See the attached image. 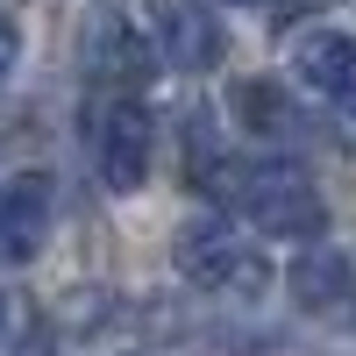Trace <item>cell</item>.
<instances>
[{"label":"cell","instance_id":"1","mask_svg":"<svg viewBox=\"0 0 356 356\" xmlns=\"http://www.w3.org/2000/svg\"><path fill=\"white\" fill-rule=\"evenodd\" d=\"M214 193L235 207V221L257 235H278V243H314L328 228V207H321L314 178L285 157H257V164H207Z\"/></svg>","mask_w":356,"mask_h":356},{"label":"cell","instance_id":"2","mask_svg":"<svg viewBox=\"0 0 356 356\" xmlns=\"http://www.w3.org/2000/svg\"><path fill=\"white\" fill-rule=\"evenodd\" d=\"M171 264H178V278H193L200 292H221V300H257V292L271 285L264 250L243 243L228 221H193V228H178Z\"/></svg>","mask_w":356,"mask_h":356},{"label":"cell","instance_id":"3","mask_svg":"<svg viewBox=\"0 0 356 356\" xmlns=\"http://www.w3.org/2000/svg\"><path fill=\"white\" fill-rule=\"evenodd\" d=\"M93 171L107 193H143V178H150V114L136 100H107L93 114Z\"/></svg>","mask_w":356,"mask_h":356},{"label":"cell","instance_id":"4","mask_svg":"<svg viewBox=\"0 0 356 356\" xmlns=\"http://www.w3.org/2000/svg\"><path fill=\"white\" fill-rule=\"evenodd\" d=\"M150 36L164 50V65H178V72H214L228 57V29L200 0H150Z\"/></svg>","mask_w":356,"mask_h":356},{"label":"cell","instance_id":"5","mask_svg":"<svg viewBox=\"0 0 356 356\" xmlns=\"http://www.w3.org/2000/svg\"><path fill=\"white\" fill-rule=\"evenodd\" d=\"M79 65L107 79V86H129V79H150V43H143V29L114 8H93L79 29Z\"/></svg>","mask_w":356,"mask_h":356},{"label":"cell","instance_id":"6","mask_svg":"<svg viewBox=\"0 0 356 356\" xmlns=\"http://www.w3.org/2000/svg\"><path fill=\"white\" fill-rule=\"evenodd\" d=\"M50 235V178L43 171H15L0 178V271L29 264Z\"/></svg>","mask_w":356,"mask_h":356},{"label":"cell","instance_id":"7","mask_svg":"<svg viewBox=\"0 0 356 356\" xmlns=\"http://www.w3.org/2000/svg\"><path fill=\"white\" fill-rule=\"evenodd\" d=\"M292 79L321 100H342L356 93V36L349 29H314V36L292 43Z\"/></svg>","mask_w":356,"mask_h":356},{"label":"cell","instance_id":"8","mask_svg":"<svg viewBox=\"0 0 356 356\" xmlns=\"http://www.w3.org/2000/svg\"><path fill=\"white\" fill-rule=\"evenodd\" d=\"M292 300L300 307H342L349 300V264L335 250H307V257H292Z\"/></svg>","mask_w":356,"mask_h":356},{"label":"cell","instance_id":"9","mask_svg":"<svg viewBox=\"0 0 356 356\" xmlns=\"http://www.w3.org/2000/svg\"><path fill=\"white\" fill-rule=\"evenodd\" d=\"M235 114H243V129H250V136H271V143L300 136V114H292V100L278 93V86H264V79L235 86Z\"/></svg>","mask_w":356,"mask_h":356},{"label":"cell","instance_id":"10","mask_svg":"<svg viewBox=\"0 0 356 356\" xmlns=\"http://www.w3.org/2000/svg\"><path fill=\"white\" fill-rule=\"evenodd\" d=\"M328 129H335V143H342V150H356V93L328 100Z\"/></svg>","mask_w":356,"mask_h":356},{"label":"cell","instance_id":"11","mask_svg":"<svg viewBox=\"0 0 356 356\" xmlns=\"http://www.w3.org/2000/svg\"><path fill=\"white\" fill-rule=\"evenodd\" d=\"M15 57H22V29H15V15H0V79L15 72Z\"/></svg>","mask_w":356,"mask_h":356},{"label":"cell","instance_id":"12","mask_svg":"<svg viewBox=\"0 0 356 356\" xmlns=\"http://www.w3.org/2000/svg\"><path fill=\"white\" fill-rule=\"evenodd\" d=\"M0 335H8V300H0Z\"/></svg>","mask_w":356,"mask_h":356},{"label":"cell","instance_id":"13","mask_svg":"<svg viewBox=\"0 0 356 356\" xmlns=\"http://www.w3.org/2000/svg\"><path fill=\"white\" fill-rule=\"evenodd\" d=\"M228 8H257V0H228Z\"/></svg>","mask_w":356,"mask_h":356},{"label":"cell","instance_id":"14","mask_svg":"<svg viewBox=\"0 0 356 356\" xmlns=\"http://www.w3.org/2000/svg\"><path fill=\"white\" fill-rule=\"evenodd\" d=\"M107 356H136V349H107Z\"/></svg>","mask_w":356,"mask_h":356}]
</instances>
